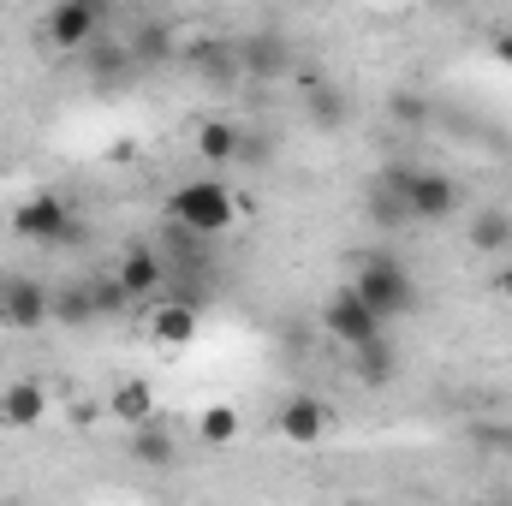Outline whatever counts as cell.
Here are the masks:
<instances>
[{
    "label": "cell",
    "instance_id": "obj_1",
    "mask_svg": "<svg viewBox=\"0 0 512 506\" xmlns=\"http://www.w3.org/2000/svg\"><path fill=\"white\" fill-rule=\"evenodd\" d=\"M352 292L364 298V310H370L382 328L417 310V280H411V268H405L393 251L358 256V268H352Z\"/></svg>",
    "mask_w": 512,
    "mask_h": 506
},
{
    "label": "cell",
    "instance_id": "obj_2",
    "mask_svg": "<svg viewBox=\"0 0 512 506\" xmlns=\"http://www.w3.org/2000/svg\"><path fill=\"white\" fill-rule=\"evenodd\" d=\"M167 221L191 227L197 239H221V233H233V221H239V197H233V185H221V179H185V185L167 191Z\"/></svg>",
    "mask_w": 512,
    "mask_h": 506
},
{
    "label": "cell",
    "instance_id": "obj_3",
    "mask_svg": "<svg viewBox=\"0 0 512 506\" xmlns=\"http://www.w3.org/2000/svg\"><path fill=\"white\" fill-rule=\"evenodd\" d=\"M12 233L30 239V245H42V251H54V245H78L84 221H78V209L60 191H36V197H24L12 209Z\"/></svg>",
    "mask_w": 512,
    "mask_h": 506
},
{
    "label": "cell",
    "instance_id": "obj_4",
    "mask_svg": "<svg viewBox=\"0 0 512 506\" xmlns=\"http://www.w3.org/2000/svg\"><path fill=\"white\" fill-rule=\"evenodd\" d=\"M399 191H405V209L411 221H453L465 209V185L453 173H435V167H393Z\"/></svg>",
    "mask_w": 512,
    "mask_h": 506
},
{
    "label": "cell",
    "instance_id": "obj_5",
    "mask_svg": "<svg viewBox=\"0 0 512 506\" xmlns=\"http://www.w3.org/2000/svg\"><path fill=\"white\" fill-rule=\"evenodd\" d=\"M322 334H328L334 346H346V352H364V346L387 340V328L364 310V298H358L352 286H340V292L322 304Z\"/></svg>",
    "mask_w": 512,
    "mask_h": 506
},
{
    "label": "cell",
    "instance_id": "obj_6",
    "mask_svg": "<svg viewBox=\"0 0 512 506\" xmlns=\"http://www.w3.org/2000/svg\"><path fill=\"white\" fill-rule=\"evenodd\" d=\"M54 316V292L30 274H0V322L18 334H36Z\"/></svg>",
    "mask_w": 512,
    "mask_h": 506
},
{
    "label": "cell",
    "instance_id": "obj_7",
    "mask_svg": "<svg viewBox=\"0 0 512 506\" xmlns=\"http://www.w3.org/2000/svg\"><path fill=\"white\" fill-rule=\"evenodd\" d=\"M239 72H245L251 84H274V78H286V72H292V36L274 30V24H262V30H251V36H239Z\"/></svg>",
    "mask_w": 512,
    "mask_h": 506
},
{
    "label": "cell",
    "instance_id": "obj_8",
    "mask_svg": "<svg viewBox=\"0 0 512 506\" xmlns=\"http://www.w3.org/2000/svg\"><path fill=\"white\" fill-rule=\"evenodd\" d=\"M102 24H108V12L102 6H90V0H60L54 12H48V42L54 48H72V54H90L96 42H102Z\"/></svg>",
    "mask_w": 512,
    "mask_h": 506
},
{
    "label": "cell",
    "instance_id": "obj_9",
    "mask_svg": "<svg viewBox=\"0 0 512 506\" xmlns=\"http://www.w3.org/2000/svg\"><path fill=\"white\" fill-rule=\"evenodd\" d=\"M185 60H191V72L209 84V90H233L245 72H239V42L233 36H203V42H191L185 48Z\"/></svg>",
    "mask_w": 512,
    "mask_h": 506
},
{
    "label": "cell",
    "instance_id": "obj_10",
    "mask_svg": "<svg viewBox=\"0 0 512 506\" xmlns=\"http://www.w3.org/2000/svg\"><path fill=\"white\" fill-rule=\"evenodd\" d=\"M352 90H340V84H328V78H304V126L316 131H346L352 126Z\"/></svg>",
    "mask_w": 512,
    "mask_h": 506
},
{
    "label": "cell",
    "instance_id": "obj_11",
    "mask_svg": "<svg viewBox=\"0 0 512 506\" xmlns=\"http://www.w3.org/2000/svg\"><path fill=\"white\" fill-rule=\"evenodd\" d=\"M114 280H120V292L126 298H167V268H161V256L149 251V245H131L120 262H114Z\"/></svg>",
    "mask_w": 512,
    "mask_h": 506
},
{
    "label": "cell",
    "instance_id": "obj_12",
    "mask_svg": "<svg viewBox=\"0 0 512 506\" xmlns=\"http://www.w3.org/2000/svg\"><path fill=\"white\" fill-rule=\"evenodd\" d=\"M274 429H280L292 447H310V441H322V435H328V405H322V399H310V393H292V399L280 405Z\"/></svg>",
    "mask_w": 512,
    "mask_h": 506
},
{
    "label": "cell",
    "instance_id": "obj_13",
    "mask_svg": "<svg viewBox=\"0 0 512 506\" xmlns=\"http://www.w3.org/2000/svg\"><path fill=\"white\" fill-rule=\"evenodd\" d=\"M364 215H370L382 233H399V227H411V209H405V191H399L393 167H382V173L370 179V191H364Z\"/></svg>",
    "mask_w": 512,
    "mask_h": 506
},
{
    "label": "cell",
    "instance_id": "obj_14",
    "mask_svg": "<svg viewBox=\"0 0 512 506\" xmlns=\"http://www.w3.org/2000/svg\"><path fill=\"white\" fill-rule=\"evenodd\" d=\"M42 417H48V393H42L36 376L12 381V387L0 393V423H6V429H36Z\"/></svg>",
    "mask_w": 512,
    "mask_h": 506
},
{
    "label": "cell",
    "instance_id": "obj_15",
    "mask_svg": "<svg viewBox=\"0 0 512 506\" xmlns=\"http://www.w3.org/2000/svg\"><path fill=\"white\" fill-rule=\"evenodd\" d=\"M126 435H131V459H137V465H149V471H167V465L179 459V441H173V429H167L161 417L137 423V429H126Z\"/></svg>",
    "mask_w": 512,
    "mask_h": 506
},
{
    "label": "cell",
    "instance_id": "obj_16",
    "mask_svg": "<svg viewBox=\"0 0 512 506\" xmlns=\"http://www.w3.org/2000/svg\"><path fill=\"white\" fill-rule=\"evenodd\" d=\"M346 364H352V381H364L370 393H382L387 381H399V346L393 340H376L364 352H346Z\"/></svg>",
    "mask_w": 512,
    "mask_h": 506
},
{
    "label": "cell",
    "instance_id": "obj_17",
    "mask_svg": "<svg viewBox=\"0 0 512 506\" xmlns=\"http://www.w3.org/2000/svg\"><path fill=\"white\" fill-rule=\"evenodd\" d=\"M84 72H90V84H96V90H114V84H126L131 72H137V60H131L126 36H120V42H96V48L84 54Z\"/></svg>",
    "mask_w": 512,
    "mask_h": 506
},
{
    "label": "cell",
    "instance_id": "obj_18",
    "mask_svg": "<svg viewBox=\"0 0 512 506\" xmlns=\"http://www.w3.org/2000/svg\"><path fill=\"white\" fill-rule=\"evenodd\" d=\"M197 322H203V310H191L179 298H161L155 316H149V334L167 340V346H185V340H197Z\"/></svg>",
    "mask_w": 512,
    "mask_h": 506
},
{
    "label": "cell",
    "instance_id": "obj_19",
    "mask_svg": "<svg viewBox=\"0 0 512 506\" xmlns=\"http://www.w3.org/2000/svg\"><path fill=\"white\" fill-rule=\"evenodd\" d=\"M465 245H471V251H483V256L512 251V215H507V209H477V215H471V227H465Z\"/></svg>",
    "mask_w": 512,
    "mask_h": 506
},
{
    "label": "cell",
    "instance_id": "obj_20",
    "mask_svg": "<svg viewBox=\"0 0 512 506\" xmlns=\"http://www.w3.org/2000/svg\"><path fill=\"white\" fill-rule=\"evenodd\" d=\"M54 322H60V328H90V322H102V316H96V298H90V280H66V286L54 292Z\"/></svg>",
    "mask_w": 512,
    "mask_h": 506
},
{
    "label": "cell",
    "instance_id": "obj_21",
    "mask_svg": "<svg viewBox=\"0 0 512 506\" xmlns=\"http://www.w3.org/2000/svg\"><path fill=\"white\" fill-rule=\"evenodd\" d=\"M126 48H131V60H137V66H155V60H167V54H173V24H161V18H143V24L126 36Z\"/></svg>",
    "mask_w": 512,
    "mask_h": 506
},
{
    "label": "cell",
    "instance_id": "obj_22",
    "mask_svg": "<svg viewBox=\"0 0 512 506\" xmlns=\"http://www.w3.org/2000/svg\"><path fill=\"white\" fill-rule=\"evenodd\" d=\"M108 411H114V423H126V429L149 423V417H155V393H149V381H120L114 399H108Z\"/></svg>",
    "mask_w": 512,
    "mask_h": 506
},
{
    "label": "cell",
    "instance_id": "obj_23",
    "mask_svg": "<svg viewBox=\"0 0 512 506\" xmlns=\"http://www.w3.org/2000/svg\"><path fill=\"white\" fill-rule=\"evenodd\" d=\"M239 143H245V131L233 120H203L197 126V155L203 161H239Z\"/></svg>",
    "mask_w": 512,
    "mask_h": 506
},
{
    "label": "cell",
    "instance_id": "obj_24",
    "mask_svg": "<svg viewBox=\"0 0 512 506\" xmlns=\"http://www.w3.org/2000/svg\"><path fill=\"white\" fill-rule=\"evenodd\" d=\"M429 114H435V108H429V96H423V90H393V96H387V120H393V126L423 131V126H429Z\"/></svg>",
    "mask_w": 512,
    "mask_h": 506
},
{
    "label": "cell",
    "instance_id": "obj_25",
    "mask_svg": "<svg viewBox=\"0 0 512 506\" xmlns=\"http://www.w3.org/2000/svg\"><path fill=\"white\" fill-rule=\"evenodd\" d=\"M197 435H203L209 447H227V441H239V411H233V405H209V411L197 417Z\"/></svg>",
    "mask_w": 512,
    "mask_h": 506
},
{
    "label": "cell",
    "instance_id": "obj_26",
    "mask_svg": "<svg viewBox=\"0 0 512 506\" xmlns=\"http://www.w3.org/2000/svg\"><path fill=\"white\" fill-rule=\"evenodd\" d=\"M90 298H96V316H120V310L131 304L114 274H90Z\"/></svg>",
    "mask_w": 512,
    "mask_h": 506
},
{
    "label": "cell",
    "instance_id": "obj_27",
    "mask_svg": "<svg viewBox=\"0 0 512 506\" xmlns=\"http://www.w3.org/2000/svg\"><path fill=\"white\" fill-rule=\"evenodd\" d=\"M471 447L512 459V423H477V429H471Z\"/></svg>",
    "mask_w": 512,
    "mask_h": 506
},
{
    "label": "cell",
    "instance_id": "obj_28",
    "mask_svg": "<svg viewBox=\"0 0 512 506\" xmlns=\"http://www.w3.org/2000/svg\"><path fill=\"white\" fill-rule=\"evenodd\" d=\"M239 161L268 167V161H274V137H268V131H262V137H251V131H245V143H239Z\"/></svg>",
    "mask_w": 512,
    "mask_h": 506
},
{
    "label": "cell",
    "instance_id": "obj_29",
    "mask_svg": "<svg viewBox=\"0 0 512 506\" xmlns=\"http://www.w3.org/2000/svg\"><path fill=\"white\" fill-rule=\"evenodd\" d=\"M495 60L512 66V30H495Z\"/></svg>",
    "mask_w": 512,
    "mask_h": 506
},
{
    "label": "cell",
    "instance_id": "obj_30",
    "mask_svg": "<svg viewBox=\"0 0 512 506\" xmlns=\"http://www.w3.org/2000/svg\"><path fill=\"white\" fill-rule=\"evenodd\" d=\"M495 292H501V298H507V304H512V262H507V268H501V274H495Z\"/></svg>",
    "mask_w": 512,
    "mask_h": 506
},
{
    "label": "cell",
    "instance_id": "obj_31",
    "mask_svg": "<svg viewBox=\"0 0 512 506\" xmlns=\"http://www.w3.org/2000/svg\"><path fill=\"white\" fill-rule=\"evenodd\" d=\"M0 506H30V501H18V495H6V501H0Z\"/></svg>",
    "mask_w": 512,
    "mask_h": 506
},
{
    "label": "cell",
    "instance_id": "obj_32",
    "mask_svg": "<svg viewBox=\"0 0 512 506\" xmlns=\"http://www.w3.org/2000/svg\"><path fill=\"white\" fill-rule=\"evenodd\" d=\"M483 506H512V501H483Z\"/></svg>",
    "mask_w": 512,
    "mask_h": 506
}]
</instances>
